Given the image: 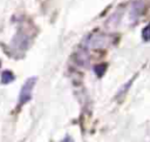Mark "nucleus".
<instances>
[{
	"instance_id": "f257e3e1",
	"label": "nucleus",
	"mask_w": 150,
	"mask_h": 142,
	"mask_svg": "<svg viewBox=\"0 0 150 142\" xmlns=\"http://www.w3.org/2000/svg\"><path fill=\"white\" fill-rule=\"evenodd\" d=\"M35 83H36V77L35 76L28 77L25 81V83L21 87V90L19 93V97H18V107L19 108H21L23 104H26L28 101H30Z\"/></svg>"
},
{
	"instance_id": "f03ea898",
	"label": "nucleus",
	"mask_w": 150,
	"mask_h": 142,
	"mask_svg": "<svg viewBox=\"0 0 150 142\" xmlns=\"http://www.w3.org/2000/svg\"><path fill=\"white\" fill-rule=\"evenodd\" d=\"M108 42H109L108 38L98 33H95L87 39V45L89 47H103V46H107Z\"/></svg>"
},
{
	"instance_id": "7ed1b4c3",
	"label": "nucleus",
	"mask_w": 150,
	"mask_h": 142,
	"mask_svg": "<svg viewBox=\"0 0 150 142\" xmlns=\"http://www.w3.org/2000/svg\"><path fill=\"white\" fill-rule=\"evenodd\" d=\"M28 35L27 34H23V33H19V35L18 36H15L14 38V40H13V47L15 48V49H18V50H20V49H23V50H26L27 48H28Z\"/></svg>"
},
{
	"instance_id": "20e7f679",
	"label": "nucleus",
	"mask_w": 150,
	"mask_h": 142,
	"mask_svg": "<svg viewBox=\"0 0 150 142\" xmlns=\"http://www.w3.org/2000/svg\"><path fill=\"white\" fill-rule=\"evenodd\" d=\"M143 8H144V6H143V1H142V0H135V1L132 2V6H131V12H130L131 18L137 19V18L142 14Z\"/></svg>"
},
{
	"instance_id": "39448f33",
	"label": "nucleus",
	"mask_w": 150,
	"mask_h": 142,
	"mask_svg": "<svg viewBox=\"0 0 150 142\" xmlns=\"http://www.w3.org/2000/svg\"><path fill=\"white\" fill-rule=\"evenodd\" d=\"M14 79H15L14 74H13L12 72H9V70H5V72H2V74H1V83H2V84H8V83L13 82Z\"/></svg>"
},
{
	"instance_id": "423d86ee",
	"label": "nucleus",
	"mask_w": 150,
	"mask_h": 142,
	"mask_svg": "<svg viewBox=\"0 0 150 142\" xmlns=\"http://www.w3.org/2000/svg\"><path fill=\"white\" fill-rule=\"evenodd\" d=\"M104 70H105V65H97L94 67V72L97 76H102Z\"/></svg>"
},
{
	"instance_id": "0eeeda50",
	"label": "nucleus",
	"mask_w": 150,
	"mask_h": 142,
	"mask_svg": "<svg viewBox=\"0 0 150 142\" xmlns=\"http://www.w3.org/2000/svg\"><path fill=\"white\" fill-rule=\"evenodd\" d=\"M142 36L144 39V41H148L149 40V26H145L142 31Z\"/></svg>"
},
{
	"instance_id": "6e6552de",
	"label": "nucleus",
	"mask_w": 150,
	"mask_h": 142,
	"mask_svg": "<svg viewBox=\"0 0 150 142\" xmlns=\"http://www.w3.org/2000/svg\"><path fill=\"white\" fill-rule=\"evenodd\" d=\"M0 66H1V62H0Z\"/></svg>"
}]
</instances>
